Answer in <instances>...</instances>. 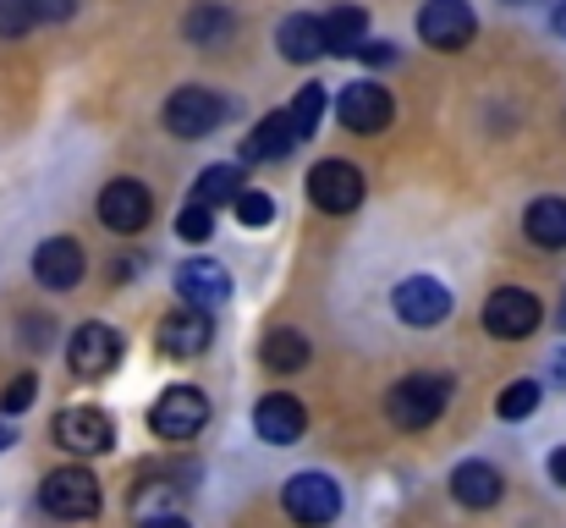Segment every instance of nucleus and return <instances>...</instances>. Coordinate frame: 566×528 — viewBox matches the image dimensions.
<instances>
[{
	"label": "nucleus",
	"instance_id": "26",
	"mask_svg": "<svg viewBox=\"0 0 566 528\" xmlns=\"http://www.w3.org/2000/svg\"><path fill=\"white\" fill-rule=\"evenodd\" d=\"M286 111H292V127H297V138H314V127H319V116H325V89H319V83L297 89V100H292Z\"/></svg>",
	"mask_w": 566,
	"mask_h": 528
},
{
	"label": "nucleus",
	"instance_id": "18",
	"mask_svg": "<svg viewBox=\"0 0 566 528\" xmlns=\"http://www.w3.org/2000/svg\"><path fill=\"white\" fill-rule=\"evenodd\" d=\"M303 138H297V127H292V111H270L248 138H242V161H281V155H292Z\"/></svg>",
	"mask_w": 566,
	"mask_h": 528
},
{
	"label": "nucleus",
	"instance_id": "31",
	"mask_svg": "<svg viewBox=\"0 0 566 528\" xmlns=\"http://www.w3.org/2000/svg\"><path fill=\"white\" fill-rule=\"evenodd\" d=\"M28 402H33V374H17V380L6 385V396H0V407H6V413H22Z\"/></svg>",
	"mask_w": 566,
	"mask_h": 528
},
{
	"label": "nucleus",
	"instance_id": "39",
	"mask_svg": "<svg viewBox=\"0 0 566 528\" xmlns=\"http://www.w3.org/2000/svg\"><path fill=\"white\" fill-rule=\"evenodd\" d=\"M517 6H523V0H517Z\"/></svg>",
	"mask_w": 566,
	"mask_h": 528
},
{
	"label": "nucleus",
	"instance_id": "8",
	"mask_svg": "<svg viewBox=\"0 0 566 528\" xmlns=\"http://www.w3.org/2000/svg\"><path fill=\"white\" fill-rule=\"evenodd\" d=\"M66 363H72V374H77V380H105V374L122 363V337H116L111 325L88 320V325H77V331H72V342H66Z\"/></svg>",
	"mask_w": 566,
	"mask_h": 528
},
{
	"label": "nucleus",
	"instance_id": "5",
	"mask_svg": "<svg viewBox=\"0 0 566 528\" xmlns=\"http://www.w3.org/2000/svg\"><path fill=\"white\" fill-rule=\"evenodd\" d=\"M364 193H369V182L358 166H347V161H319L314 172H308V198L325 209V215H353L358 204H364Z\"/></svg>",
	"mask_w": 566,
	"mask_h": 528
},
{
	"label": "nucleus",
	"instance_id": "15",
	"mask_svg": "<svg viewBox=\"0 0 566 528\" xmlns=\"http://www.w3.org/2000/svg\"><path fill=\"white\" fill-rule=\"evenodd\" d=\"M209 337H214V325H209L203 309H171L155 325V348L166 352V358H198V352L209 348Z\"/></svg>",
	"mask_w": 566,
	"mask_h": 528
},
{
	"label": "nucleus",
	"instance_id": "14",
	"mask_svg": "<svg viewBox=\"0 0 566 528\" xmlns=\"http://www.w3.org/2000/svg\"><path fill=\"white\" fill-rule=\"evenodd\" d=\"M253 429H259V441H270V446H297L303 429H308V413H303L297 396L270 391V396L253 407Z\"/></svg>",
	"mask_w": 566,
	"mask_h": 528
},
{
	"label": "nucleus",
	"instance_id": "20",
	"mask_svg": "<svg viewBox=\"0 0 566 528\" xmlns=\"http://www.w3.org/2000/svg\"><path fill=\"white\" fill-rule=\"evenodd\" d=\"M364 33H369V11L364 6H336L325 17V50L331 55H358L364 50Z\"/></svg>",
	"mask_w": 566,
	"mask_h": 528
},
{
	"label": "nucleus",
	"instance_id": "34",
	"mask_svg": "<svg viewBox=\"0 0 566 528\" xmlns=\"http://www.w3.org/2000/svg\"><path fill=\"white\" fill-rule=\"evenodd\" d=\"M144 528H188V518H177V513H166V518H149Z\"/></svg>",
	"mask_w": 566,
	"mask_h": 528
},
{
	"label": "nucleus",
	"instance_id": "12",
	"mask_svg": "<svg viewBox=\"0 0 566 528\" xmlns=\"http://www.w3.org/2000/svg\"><path fill=\"white\" fill-rule=\"evenodd\" d=\"M390 303H396V314H401L407 325H418V331H429V325H440V320L451 314V292H446L434 276H407V281L390 292Z\"/></svg>",
	"mask_w": 566,
	"mask_h": 528
},
{
	"label": "nucleus",
	"instance_id": "17",
	"mask_svg": "<svg viewBox=\"0 0 566 528\" xmlns=\"http://www.w3.org/2000/svg\"><path fill=\"white\" fill-rule=\"evenodd\" d=\"M177 292L188 298L192 309H220V303L231 298V276H226V265H214V259H188V265L177 270Z\"/></svg>",
	"mask_w": 566,
	"mask_h": 528
},
{
	"label": "nucleus",
	"instance_id": "35",
	"mask_svg": "<svg viewBox=\"0 0 566 528\" xmlns=\"http://www.w3.org/2000/svg\"><path fill=\"white\" fill-rule=\"evenodd\" d=\"M551 374H556V385H566V352H556V363H551Z\"/></svg>",
	"mask_w": 566,
	"mask_h": 528
},
{
	"label": "nucleus",
	"instance_id": "32",
	"mask_svg": "<svg viewBox=\"0 0 566 528\" xmlns=\"http://www.w3.org/2000/svg\"><path fill=\"white\" fill-rule=\"evenodd\" d=\"M72 6H77V0H33L39 22H44V17H50V22H61V17H72Z\"/></svg>",
	"mask_w": 566,
	"mask_h": 528
},
{
	"label": "nucleus",
	"instance_id": "38",
	"mask_svg": "<svg viewBox=\"0 0 566 528\" xmlns=\"http://www.w3.org/2000/svg\"><path fill=\"white\" fill-rule=\"evenodd\" d=\"M562 325H566V309H562Z\"/></svg>",
	"mask_w": 566,
	"mask_h": 528
},
{
	"label": "nucleus",
	"instance_id": "1",
	"mask_svg": "<svg viewBox=\"0 0 566 528\" xmlns=\"http://www.w3.org/2000/svg\"><path fill=\"white\" fill-rule=\"evenodd\" d=\"M451 402V380L440 374H407L396 391H390V424L396 429H429Z\"/></svg>",
	"mask_w": 566,
	"mask_h": 528
},
{
	"label": "nucleus",
	"instance_id": "30",
	"mask_svg": "<svg viewBox=\"0 0 566 528\" xmlns=\"http://www.w3.org/2000/svg\"><path fill=\"white\" fill-rule=\"evenodd\" d=\"M214 231V220H209V209L203 204H188L182 215H177V237H188V242H203Z\"/></svg>",
	"mask_w": 566,
	"mask_h": 528
},
{
	"label": "nucleus",
	"instance_id": "22",
	"mask_svg": "<svg viewBox=\"0 0 566 528\" xmlns=\"http://www.w3.org/2000/svg\"><path fill=\"white\" fill-rule=\"evenodd\" d=\"M281 55L286 61H314V55H325V22H314V17H286L281 22Z\"/></svg>",
	"mask_w": 566,
	"mask_h": 528
},
{
	"label": "nucleus",
	"instance_id": "33",
	"mask_svg": "<svg viewBox=\"0 0 566 528\" xmlns=\"http://www.w3.org/2000/svg\"><path fill=\"white\" fill-rule=\"evenodd\" d=\"M551 479H556V485H566V446H562V452H551Z\"/></svg>",
	"mask_w": 566,
	"mask_h": 528
},
{
	"label": "nucleus",
	"instance_id": "21",
	"mask_svg": "<svg viewBox=\"0 0 566 528\" xmlns=\"http://www.w3.org/2000/svg\"><path fill=\"white\" fill-rule=\"evenodd\" d=\"M523 231L539 248H566V198H534L523 215Z\"/></svg>",
	"mask_w": 566,
	"mask_h": 528
},
{
	"label": "nucleus",
	"instance_id": "2",
	"mask_svg": "<svg viewBox=\"0 0 566 528\" xmlns=\"http://www.w3.org/2000/svg\"><path fill=\"white\" fill-rule=\"evenodd\" d=\"M281 507H286L292 524L325 528V524H336V513H342V490H336L331 474H292L286 490H281Z\"/></svg>",
	"mask_w": 566,
	"mask_h": 528
},
{
	"label": "nucleus",
	"instance_id": "36",
	"mask_svg": "<svg viewBox=\"0 0 566 528\" xmlns=\"http://www.w3.org/2000/svg\"><path fill=\"white\" fill-rule=\"evenodd\" d=\"M556 33H562V39H566V0H562V6H556Z\"/></svg>",
	"mask_w": 566,
	"mask_h": 528
},
{
	"label": "nucleus",
	"instance_id": "6",
	"mask_svg": "<svg viewBox=\"0 0 566 528\" xmlns=\"http://www.w3.org/2000/svg\"><path fill=\"white\" fill-rule=\"evenodd\" d=\"M539 320H545V314H539V298L523 292V287H501V292L484 303V331L501 337V342H523V337H534Z\"/></svg>",
	"mask_w": 566,
	"mask_h": 528
},
{
	"label": "nucleus",
	"instance_id": "3",
	"mask_svg": "<svg viewBox=\"0 0 566 528\" xmlns=\"http://www.w3.org/2000/svg\"><path fill=\"white\" fill-rule=\"evenodd\" d=\"M149 424H155V435H160V441H192V435L209 424V402H203V391H198V385H171V391H160V396H155Z\"/></svg>",
	"mask_w": 566,
	"mask_h": 528
},
{
	"label": "nucleus",
	"instance_id": "27",
	"mask_svg": "<svg viewBox=\"0 0 566 528\" xmlns=\"http://www.w3.org/2000/svg\"><path fill=\"white\" fill-rule=\"evenodd\" d=\"M534 407H539V380H512V385L501 391V402H495L501 418H528Z\"/></svg>",
	"mask_w": 566,
	"mask_h": 528
},
{
	"label": "nucleus",
	"instance_id": "11",
	"mask_svg": "<svg viewBox=\"0 0 566 528\" xmlns=\"http://www.w3.org/2000/svg\"><path fill=\"white\" fill-rule=\"evenodd\" d=\"M336 116H342L347 133H385L390 116H396V100L379 83H347L342 100H336Z\"/></svg>",
	"mask_w": 566,
	"mask_h": 528
},
{
	"label": "nucleus",
	"instance_id": "7",
	"mask_svg": "<svg viewBox=\"0 0 566 528\" xmlns=\"http://www.w3.org/2000/svg\"><path fill=\"white\" fill-rule=\"evenodd\" d=\"M418 33H423V44H434V50H468L473 33H479V17H473L468 0H429V6L418 11Z\"/></svg>",
	"mask_w": 566,
	"mask_h": 528
},
{
	"label": "nucleus",
	"instance_id": "16",
	"mask_svg": "<svg viewBox=\"0 0 566 528\" xmlns=\"http://www.w3.org/2000/svg\"><path fill=\"white\" fill-rule=\"evenodd\" d=\"M33 276H39V287H50V292L77 287V281H83V248H77L72 237H50V242L33 253Z\"/></svg>",
	"mask_w": 566,
	"mask_h": 528
},
{
	"label": "nucleus",
	"instance_id": "25",
	"mask_svg": "<svg viewBox=\"0 0 566 528\" xmlns=\"http://www.w3.org/2000/svg\"><path fill=\"white\" fill-rule=\"evenodd\" d=\"M264 363H270V369H303V363H308V337H297V331H270V337H264Z\"/></svg>",
	"mask_w": 566,
	"mask_h": 528
},
{
	"label": "nucleus",
	"instance_id": "4",
	"mask_svg": "<svg viewBox=\"0 0 566 528\" xmlns=\"http://www.w3.org/2000/svg\"><path fill=\"white\" fill-rule=\"evenodd\" d=\"M39 501H44V513L77 524V518H94V513H99V485H94L88 468H55V474L44 479Z\"/></svg>",
	"mask_w": 566,
	"mask_h": 528
},
{
	"label": "nucleus",
	"instance_id": "24",
	"mask_svg": "<svg viewBox=\"0 0 566 528\" xmlns=\"http://www.w3.org/2000/svg\"><path fill=\"white\" fill-rule=\"evenodd\" d=\"M248 187H242V172L237 166H209V172L198 176V198L192 204H203V209H214V204H237Z\"/></svg>",
	"mask_w": 566,
	"mask_h": 528
},
{
	"label": "nucleus",
	"instance_id": "37",
	"mask_svg": "<svg viewBox=\"0 0 566 528\" xmlns=\"http://www.w3.org/2000/svg\"><path fill=\"white\" fill-rule=\"evenodd\" d=\"M11 441H17V435H11V424H0V446H11Z\"/></svg>",
	"mask_w": 566,
	"mask_h": 528
},
{
	"label": "nucleus",
	"instance_id": "19",
	"mask_svg": "<svg viewBox=\"0 0 566 528\" xmlns=\"http://www.w3.org/2000/svg\"><path fill=\"white\" fill-rule=\"evenodd\" d=\"M451 496H457L462 507L484 513V507L501 501V474H495L490 463H457V474H451Z\"/></svg>",
	"mask_w": 566,
	"mask_h": 528
},
{
	"label": "nucleus",
	"instance_id": "9",
	"mask_svg": "<svg viewBox=\"0 0 566 528\" xmlns=\"http://www.w3.org/2000/svg\"><path fill=\"white\" fill-rule=\"evenodd\" d=\"M220 122H226V100L214 89H177L166 100V127L177 138H209Z\"/></svg>",
	"mask_w": 566,
	"mask_h": 528
},
{
	"label": "nucleus",
	"instance_id": "28",
	"mask_svg": "<svg viewBox=\"0 0 566 528\" xmlns=\"http://www.w3.org/2000/svg\"><path fill=\"white\" fill-rule=\"evenodd\" d=\"M237 220H242V226H270V220H275V198L259 193V187H248V193L237 198Z\"/></svg>",
	"mask_w": 566,
	"mask_h": 528
},
{
	"label": "nucleus",
	"instance_id": "23",
	"mask_svg": "<svg viewBox=\"0 0 566 528\" xmlns=\"http://www.w3.org/2000/svg\"><path fill=\"white\" fill-rule=\"evenodd\" d=\"M182 33H188L192 44H220L226 33H231V11L226 6H214V0H203V6H192L188 17H182Z\"/></svg>",
	"mask_w": 566,
	"mask_h": 528
},
{
	"label": "nucleus",
	"instance_id": "10",
	"mask_svg": "<svg viewBox=\"0 0 566 528\" xmlns=\"http://www.w3.org/2000/svg\"><path fill=\"white\" fill-rule=\"evenodd\" d=\"M149 215H155V198H149L144 182H133V176L105 182V193H99V220H105L111 231H144Z\"/></svg>",
	"mask_w": 566,
	"mask_h": 528
},
{
	"label": "nucleus",
	"instance_id": "13",
	"mask_svg": "<svg viewBox=\"0 0 566 528\" xmlns=\"http://www.w3.org/2000/svg\"><path fill=\"white\" fill-rule=\"evenodd\" d=\"M55 441H61L66 452L99 457V452L116 446V424H111V413H99V407H66V413L55 418Z\"/></svg>",
	"mask_w": 566,
	"mask_h": 528
},
{
	"label": "nucleus",
	"instance_id": "29",
	"mask_svg": "<svg viewBox=\"0 0 566 528\" xmlns=\"http://www.w3.org/2000/svg\"><path fill=\"white\" fill-rule=\"evenodd\" d=\"M33 22H39L33 0H0V39H17V33H28Z\"/></svg>",
	"mask_w": 566,
	"mask_h": 528
}]
</instances>
